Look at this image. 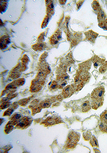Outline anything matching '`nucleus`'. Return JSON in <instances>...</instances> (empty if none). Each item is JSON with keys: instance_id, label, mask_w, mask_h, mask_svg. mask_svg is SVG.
<instances>
[{"instance_id": "16", "label": "nucleus", "mask_w": 107, "mask_h": 153, "mask_svg": "<svg viewBox=\"0 0 107 153\" xmlns=\"http://www.w3.org/2000/svg\"><path fill=\"white\" fill-rule=\"evenodd\" d=\"M99 71L101 73H104L107 70V61H105L99 69Z\"/></svg>"}, {"instance_id": "8", "label": "nucleus", "mask_w": 107, "mask_h": 153, "mask_svg": "<svg viewBox=\"0 0 107 153\" xmlns=\"http://www.w3.org/2000/svg\"><path fill=\"white\" fill-rule=\"evenodd\" d=\"M97 20L98 22L100 23L105 19L106 15L104 12L101 9L97 13Z\"/></svg>"}, {"instance_id": "14", "label": "nucleus", "mask_w": 107, "mask_h": 153, "mask_svg": "<svg viewBox=\"0 0 107 153\" xmlns=\"http://www.w3.org/2000/svg\"><path fill=\"white\" fill-rule=\"evenodd\" d=\"M98 26L104 30L107 31V19L99 23Z\"/></svg>"}, {"instance_id": "13", "label": "nucleus", "mask_w": 107, "mask_h": 153, "mask_svg": "<svg viewBox=\"0 0 107 153\" xmlns=\"http://www.w3.org/2000/svg\"><path fill=\"white\" fill-rule=\"evenodd\" d=\"M92 133L91 131H87L83 133V136L85 141H88L90 139Z\"/></svg>"}, {"instance_id": "3", "label": "nucleus", "mask_w": 107, "mask_h": 153, "mask_svg": "<svg viewBox=\"0 0 107 153\" xmlns=\"http://www.w3.org/2000/svg\"><path fill=\"white\" fill-rule=\"evenodd\" d=\"M76 89L73 86L68 85L63 90L62 95L64 98H67L73 94Z\"/></svg>"}, {"instance_id": "10", "label": "nucleus", "mask_w": 107, "mask_h": 153, "mask_svg": "<svg viewBox=\"0 0 107 153\" xmlns=\"http://www.w3.org/2000/svg\"><path fill=\"white\" fill-rule=\"evenodd\" d=\"M91 64L90 60L84 62L81 64L80 69L82 71L87 70Z\"/></svg>"}, {"instance_id": "2", "label": "nucleus", "mask_w": 107, "mask_h": 153, "mask_svg": "<svg viewBox=\"0 0 107 153\" xmlns=\"http://www.w3.org/2000/svg\"><path fill=\"white\" fill-rule=\"evenodd\" d=\"M105 92V89L103 87H100L95 88L91 93V100L104 99V95Z\"/></svg>"}, {"instance_id": "6", "label": "nucleus", "mask_w": 107, "mask_h": 153, "mask_svg": "<svg viewBox=\"0 0 107 153\" xmlns=\"http://www.w3.org/2000/svg\"><path fill=\"white\" fill-rule=\"evenodd\" d=\"M104 99L92 100L91 107L92 109L97 110L103 105Z\"/></svg>"}, {"instance_id": "17", "label": "nucleus", "mask_w": 107, "mask_h": 153, "mask_svg": "<svg viewBox=\"0 0 107 153\" xmlns=\"http://www.w3.org/2000/svg\"><path fill=\"white\" fill-rule=\"evenodd\" d=\"M58 86L57 82L55 81H54L53 82L52 84H51V88L54 90V89L57 88Z\"/></svg>"}, {"instance_id": "4", "label": "nucleus", "mask_w": 107, "mask_h": 153, "mask_svg": "<svg viewBox=\"0 0 107 153\" xmlns=\"http://www.w3.org/2000/svg\"><path fill=\"white\" fill-rule=\"evenodd\" d=\"M87 40L92 43H95L98 34L92 30H90L84 33Z\"/></svg>"}, {"instance_id": "9", "label": "nucleus", "mask_w": 107, "mask_h": 153, "mask_svg": "<svg viewBox=\"0 0 107 153\" xmlns=\"http://www.w3.org/2000/svg\"><path fill=\"white\" fill-rule=\"evenodd\" d=\"M89 143L91 146L93 147H99V144L97 139L94 135L92 136L90 139L89 140Z\"/></svg>"}, {"instance_id": "20", "label": "nucleus", "mask_w": 107, "mask_h": 153, "mask_svg": "<svg viewBox=\"0 0 107 153\" xmlns=\"http://www.w3.org/2000/svg\"><path fill=\"white\" fill-rule=\"evenodd\" d=\"M82 1H80V2H79L77 4V7L78 9H79L81 5H82V3H83Z\"/></svg>"}, {"instance_id": "19", "label": "nucleus", "mask_w": 107, "mask_h": 153, "mask_svg": "<svg viewBox=\"0 0 107 153\" xmlns=\"http://www.w3.org/2000/svg\"><path fill=\"white\" fill-rule=\"evenodd\" d=\"M67 82L66 81H64L61 85L58 86V87L60 89H62L64 86H65L67 84Z\"/></svg>"}, {"instance_id": "5", "label": "nucleus", "mask_w": 107, "mask_h": 153, "mask_svg": "<svg viewBox=\"0 0 107 153\" xmlns=\"http://www.w3.org/2000/svg\"><path fill=\"white\" fill-rule=\"evenodd\" d=\"M105 62L104 59H102L95 55L92 59V62L93 65L96 68H97L98 66L102 65Z\"/></svg>"}, {"instance_id": "1", "label": "nucleus", "mask_w": 107, "mask_h": 153, "mask_svg": "<svg viewBox=\"0 0 107 153\" xmlns=\"http://www.w3.org/2000/svg\"><path fill=\"white\" fill-rule=\"evenodd\" d=\"M80 138L79 133L72 131L68 133L65 144L67 149H71L75 147L79 142Z\"/></svg>"}, {"instance_id": "11", "label": "nucleus", "mask_w": 107, "mask_h": 153, "mask_svg": "<svg viewBox=\"0 0 107 153\" xmlns=\"http://www.w3.org/2000/svg\"><path fill=\"white\" fill-rule=\"evenodd\" d=\"M100 118L101 122L107 124V111L105 110L100 114Z\"/></svg>"}, {"instance_id": "18", "label": "nucleus", "mask_w": 107, "mask_h": 153, "mask_svg": "<svg viewBox=\"0 0 107 153\" xmlns=\"http://www.w3.org/2000/svg\"><path fill=\"white\" fill-rule=\"evenodd\" d=\"M84 86L83 83H81L78 85L76 89V91H78L81 90Z\"/></svg>"}, {"instance_id": "12", "label": "nucleus", "mask_w": 107, "mask_h": 153, "mask_svg": "<svg viewBox=\"0 0 107 153\" xmlns=\"http://www.w3.org/2000/svg\"><path fill=\"white\" fill-rule=\"evenodd\" d=\"M92 7L93 9L96 12L98 13L101 9L100 4L97 1H94L92 3Z\"/></svg>"}, {"instance_id": "21", "label": "nucleus", "mask_w": 107, "mask_h": 153, "mask_svg": "<svg viewBox=\"0 0 107 153\" xmlns=\"http://www.w3.org/2000/svg\"><path fill=\"white\" fill-rule=\"evenodd\" d=\"M93 150L95 153H100V151L99 150L96 148H94Z\"/></svg>"}, {"instance_id": "7", "label": "nucleus", "mask_w": 107, "mask_h": 153, "mask_svg": "<svg viewBox=\"0 0 107 153\" xmlns=\"http://www.w3.org/2000/svg\"><path fill=\"white\" fill-rule=\"evenodd\" d=\"M82 112L83 113L87 112L91 109V105L88 101H87L84 103L81 106Z\"/></svg>"}, {"instance_id": "15", "label": "nucleus", "mask_w": 107, "mask_h": 153, "mask_svg": "<svg viewBox=\"0 0 107 153\" xmlns=\"http://www.w3.org/2000/svg\"><path fill=\"white\" fill-rule=\"evenodd\" d=\"M99 128V129L102 132L107 133V124L101 122Z\"/></svg>"}]
</instances>
